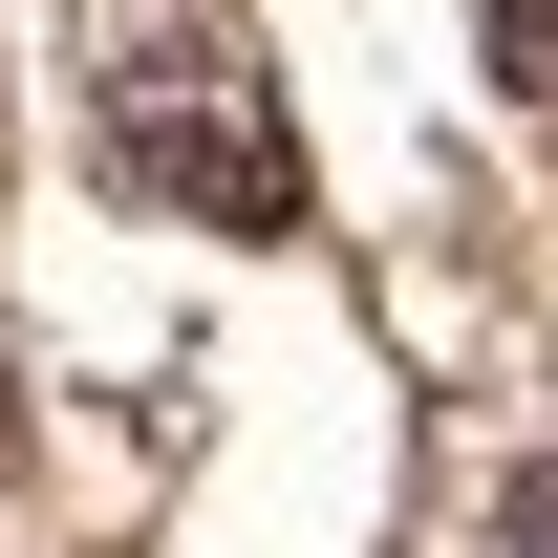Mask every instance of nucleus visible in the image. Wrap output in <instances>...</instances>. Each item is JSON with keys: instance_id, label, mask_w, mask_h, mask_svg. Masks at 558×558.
<instances>
[{"instance_id": "1", "label": "nucleus", "mask_w": 558, "mask_h": 558, "mask_svg": "<svg viewBox=\"0 0 558 558\" xmlns=\"http://www.w3.org/2000/svg\"><path fill=\"white\" fill-rule=\"evenodd\" d=\"M108 172H130L150 215H194V236H301V130H279V86L215 44V22H150V44H108Z\"/></svg>"}, {"instance_id": "2", "label": "nucleus", "mask_w": 558, "mask_h": 558, "mask_svg": "<svg viewBox=\"0 0 558 558\" xmlns=\"http://www.w3.org/2000/svg\"><path fill=\"white\" fill-rule=\"evenodd\" d=\"M494 86H515V108L558 130V0H494Z\"/></svg>"}, {"instance_id": "3", "label": "nucleus", "mask_w": 558, "mask_h": 558, "mask_svg": "<svg viewBox=\"0 0 558 558\" xmlns=\"http://www.w3.org/2000/svg\"><path fill=\"white\" fill-rule=\"evenodd\" d=\"M494 558H558V473H537V494H515V515H494Z\"/></svg>"}, {"instance_id": "4", "label": "nucleus", "mask_w": 558, "mask_h": 558, "mask_svg": "<svg viewBox=\"0 0 558 558\" xmlns=\"http://www.w3.org/2000/svg\"><path fill=\"white\" fill-rule=\"evenodd\" d=\"M0 473H22V387H0Z\"/></svg>"}]
</instances>
